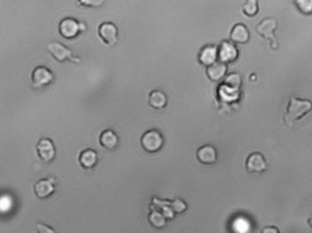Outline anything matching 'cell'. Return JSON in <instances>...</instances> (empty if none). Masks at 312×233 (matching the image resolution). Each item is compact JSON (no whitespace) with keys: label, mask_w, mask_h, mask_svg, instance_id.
<instances>
[{"label":"cell","mask_w":312,"mask_h":233,"mask_svg":"<svg viewBox=\"0 0 312 233\" xmlns=\"http://www.w3.org/2000/svg\"><path fill=\"white\" fill-rule=\"evenodd\" d=\"M311 111L312 102L310 100L291 96L283 121L286 126L291 128L297 121L303 118Z\"/></svg>","instance_id":"6da1fadb"},{"label":"cell","mask_w":312,"mask_h":233,"mask_svg":"<svg viewBox=\"0 0 312 233\" xmlns=\"http://www.w3.org/2000/svg\"><path fill=\"white\" fill-rule=\"evenodd\" d=\"M46 50L58 62L70 61L72 63H81V59L77 56H74L73 51L71 49L59 41L48 43Z\"/></svg>","instance_id":"7a4b0ae2"},{"label":"cell","mask_w":312,"mask_h":233,"mask_svg":"<svg viewBox=\"0 0 312 233\" xmlns=\"http://www.w3.org/2000/svg\"><path fill=\"white\" fill-rule=\"evenodd\" d=\"M277 28H278V22L274 17L264 18L256 27L257 34L266 40H269L271 48L273 50H278L279 48V43L275 34Z\"/></svg>","instance_id":"3957f363"},{"label":"cell","mask_w":312,"mask_h":233,"mask_svg":"<svg viewBox=\"0 0 312 233\" xmlns=\"http://www.w3.org/2000/svg\"><path fill=\"white\" fill-rule=\"evenodd\" d=\"M86 30V24L73 17H65L59 23V33L66 39L75 38Z\"/></svg>","instance_id":"277c9868"},{"label":"cell","mask_w":312,"mask_h":233,"mask_svg":"<svg viewBox=\"0 0 312 233\" xmlns=\"http://www.w3.org/2000/svg\"><path fill=\"white\" fill-rule=\"evenodd\" d=\"M142 149L145 152L154 154L162 149L164 144V137L160 132L156 129H150L145 132L140 139Z\"/></svg>","instance_id":"5b68a950"},{"label":"cell","mask_w":312,"mask_h":233,"mask_svg":"<svg viewBox=\"0 0 312 233\" xmlns=\"http://www.w3.org/2000/svg\"><path fill=\"white\" fill-rule=\"evenodd\" d=\"M54 81L53 72L46 66H37L31 73V82L35 88L41 89L52 84Z\"/></svg>","instance_id":"8992f818"},{"label":"cell","mask_w":312,"mask_h":233,"mask_svg":"<svg viewBox=\"0 0 312 233\" xmlns=\"http://www.w3.org/2000/svg\"><path fill=\"white\" fill-rule=\"evenodd\" d=\"M239 57V50L231 40H223L218 46V60L223 63L235 62Z\"/></svg>","instance_id":"52a82bcc"},{"label":"cell","mask_w":312,"mask_h":233,"mask_svg":"<svg viewBox=\"0 0 312 233\" xmlns=\"http://www.w3.org/2000/svg\"><path fill=\"white\" fill-rule=\"evenodd\" d=\"M36 150L39 159L43 163L53 161L56 157V147L52 139L41 138L36 144Z\"/></svg>","instance_id":"ba28073f"},{"label":"cell","mask_w":312,"mask_h":233,"mask_svg":"<svg viewBox=\"0 0 312 233\" xmlns=\"http://www.w3.org/2000/svg\"><path fill=\"white\" fill-rule=\"evenodd\" d=\"M98 35L107 45L115 46L118 40V29L113 22H103L99 25Z\"/></svg>","instance_id":"9c48e42d"},{"label":"cell","mask_w":312,"mask_h":233,"mask_svg":"<svg viewBox=\"0 0 312 233\" xmlns=\"http://www.w3.org/2000/svg\"><path fill=\"white\" fill-rule=\"evenodd\" d=\"M245 168L250 174H262L267 168V163L263 154L251 153L245 161Z\"/></svg>","instance_id":"30bf717a"},{"label":"cell","mask_w":312,"mask_h":233,"mask_svg":"<svg viewBox=\"0 0 312 233\" xmlns=\"http://www.w3.org/2000/svg\"><path fill=\"white\" fill-rule=\"evenodd\" d=\"M54 191H55V182L53 178H43L35 183V195L39 199H48L54 193Z\"/></svg>","instance_id":"8fae6325"},{"label":"cell","mask_w":312,"mask_h":233,"mask_svg":"<svg viewBox=\"0 0 312 233\" xmlns=\"http://www.w3.org/2000/svg\"><path fill=\"white\" fill-rule=\"evenodd\" d=\"M198 60L201 65L206 67L218 61V47L213 44L202 47L198 54Z\"/></svg>","instance_id":"7c38bea8"},{"label":"cell","mask_w":312,"mask_h":233,"mask_svg":"<svg viewBox=\"0 0 312 233\" xmlns=\"http://www.w3.org/2000/svg\"><path fill=\"white\" fill-rule=\"evenodd\" d=\"M196 157L198 161L201 164L213 165L217 161L218 155H217V150L214 146L211 144H205L197 150Z\"/></svg>","instance_id":"4fadbf2b"},{"label":"cell","mask_w":312,"mask_h":233,"mask_svg":"<svg viewBox=\"0 0 312 233\" xmlns=\"http://www.w3.org/2000/svg\"><path fill=\"white\" fill-rule=\"evenodd\" d=\"M227 71H228L227 64L218 60L206 68V75L210 81L216 82L222 81L226 77Z\"/></svg>","instance_id":"5bb4252c"},{"label":"cell","mask_w":312,"mask_h":233,"mask_svg":"<svg viewBox=\"0 0 312 233\" xmlns=\"http://www.w3.org/2000/svg\"><path fill=\"white\" fill-rule=\"evenodd\" d=\"M230 40L235 44H246L250 40V32L247 27L242 23L235 24L230 33Z\"/></svg>","instance_id":"9a60e30c"},{"label":"cell","mask_w":312,"mask_h":233,"mask_svg":"<svg viewBox=\"0 0 312 233\" xmlns=\"http://www.w3.org/2000/svg\"><path fill=\"white\" fill-rule=\"evenodd\" d=\"M99 143L103 149L114 150L119 144V137L116 132L113 131L111 129H107L100 134Z\"/></svg>","instance_id":"2e32d148"},{"label":"cell","mask_w":312,"mask_h":233,"mask_svg":"<svg viewBox=\"0 0 312 233\" xmlns=\"http://www.w3.org/2000/svg\"><path fill=\"white\" fill-rule=\"evenodd\" d=\"M98 162V155L94 149H88L81 151L79 156V163L82 168L91 170L94 167Z\"/></svg>","instance_id":"e0dca14e"},{"label":"cell","mask_w":312,"mask_h":233,"mask_svg":"<svg viewBox=\"0 0 312 233\" xmlns=\"http://www.w3.org/2000/svg\"><path fill=\"white\" fill-rule=\"evenodd\" d=\"M168 103L167 95L160 90H154L150 93L149 104L156 110H162Z\"/></svg>","instance_id":"ac0fdd59"},{"label":"cell","mask_w":312,"mask_h":233,"mask_svg":"<svg viewBox=\"0 0 312 233\" xmlns=\"http://www.w3.org/2000/svg\"><path fill=\"white\" fill-rule=\"evenodd\" d=\"M148 220L151 226L156 229H162L167 224V219L163 215V213L157 209H152L148 215Z\"/></svg>","instance_id":"d6986e66"},{"label":"cell","mask_w":312,"mask_h":233,"mask_svg":"<svg viewBox=\"0 0 312 233\" xmlns=\"http://www.w3.org/2000/svg\"><path fill=\"white\" fill-rule=\"evenodd\" d=\"M223 85H225L227 88H230L235 91H238L242 86V78L241 75L236 72H232L229 75L224 78Z\"/></svg>","instance_id":"ffe728a7"},{"label":"cell","mask_w":312,"mask_h":233,"mask_svg":"<svg viewBox=\"0 0 312 233\" xmlns=\"http://www.w3.org/2000/svg\"><path fill=\"white\" fill-rule=\"evenodd\" d=\"M243 12L249 17L257 16L259 12L258 0H246L243 5Z\"/></svg>","instance_id":"44dd1931"},{"label":"cell","mask_w":312,"mask_h":233,"mask_svg":"<svg viewBox=\"0 0 312 233\" xmlns=\"http://www.w3.org/2000/svg\"><path fill=\"white\" fill-rule=\"evenodd\" d=\"M294 5L301 14L312 15V0H294Z\"/></svg>","instance_id":"7402d4cb"},{"label":"cell","mask_w":312,"mask_h":233,"mask_svg":"<svg viewBox=\"0 0 312 233\" xmlns=\"http://www.w3.org/2000/svg\"><path fill=\"white\" fill-rule=\"evenodd\" d=\"M172 209L175 213H183L188 209V205L184 201L183 199H175L170 202Z\"/></svg>","instance_id":"603a6c76"},{"label":"cell","mask_w":312,"mask_h":233,"mask_svg":"<svg viewBox=\"0 0 312 233\" xmlns=\"http://www.w3.org/2000/svg\"><path fill=\"white\" fill-rule=\"evenodd\" d=\"M78 4L86 8H93V9H99L103 7L107 0H77Z\"/></svg>","instance_id":"cb8c5ba5"},{"label":"cell","mask_w":312,"mask_h":233,"mask_svg":"<svg viewBox=\"0 0 312 233\" xmlns=\"http://www.w3.org/2000/svg\"><path fill=\"white\" fill-rule=\"evenodd\" d=\"M170 202H171V201H169V204H167V205H165V206H162V207H161V212H162L163 215H164L165 218H166L167 220H169V221L173 220L176 215L175 211L171 208Z\"/></svg>","instance_id":"d4e9b609"},{"label":"cell","mask_w":312,"mask_h":233,"mask_svg":"<svg viewBox=\"0 0 312 233\" xmlns=\"http://www.w3.org/2000/svg\"><path fill=\"white\" fill-rule=\"evenodd\" d=\"M37 233H57L51 226L44 223H37Z\"/></svg>","instance_id":"484cf974"},{"label":"cell","mask_w":312,"mask_h":233,"mask_svg":"<svg viewBox=\"0 0 312 233\" xmlns=\"http://www.w3.org/2000/svg\"><path fill=\"white\" fill-rule=\"evenodd\" d=\"M261 233H280V231L275 226H266L262 229Z\"/></svg>","instance_id":"4316f807"},{"label":"cell","mask_w":312,"mask_h":233,"mask_svg":"<svg viewBox=\"0 0 312 233\" xmlns=\"http://www.w3.org/2000/svg\"><path fill=\"white\" fill-rule=\"evenodd\" d=\"M308 225H309V226H310V227H311L312 228V215L311 216L309 217V219H308Z\"/></svg>","instance_id":"83f0119b"}]
</instances>
